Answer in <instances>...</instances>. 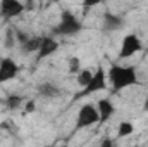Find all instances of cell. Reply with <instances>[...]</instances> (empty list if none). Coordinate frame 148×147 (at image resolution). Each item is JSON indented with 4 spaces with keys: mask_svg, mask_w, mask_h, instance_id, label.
Returning a JSON list of instances; mask_svg holds the SVG:
<instances>
[{
    "mask_svg": "<svg viewBox=\"0 0 148 147\" xmlns=\"http://www.w3.org/2000/svg\"><path fill=\"white\" fill-rule=\"evenodd\" d=\"M31 111H35V102L33 101H28L26 102V112H31Z\"/></svg>",
    "mask_w": 148,
    "mask_h": 147,
    "instance_id": "cell-17",
    "label": "cell"
},
{
    "mask_svg": "<svg viewBox=\"0 0 148 147\" xmlns=\"http://www.w3.org/2000/svg\"><path fill=\"white\" fill-rule=\"evenodd\" d=\"M140 50H143V42L140 40L138 35L134 33H129L122 38L121 42V50H119V57L121 59H127V57H133L134 54H138Z\"/></svg>",
    "mask_w": 148,
    "mask_h": 147,
    "instance_id": "cell-5",
    "label": "cell"
},
{
    "mask_svg": "<svg viewBox=\"0 0 148 147\" xmlns=\"http://www.w3.org/2000/svg\"><path fill=\"white\" fill-rule=\"evenodd\" d=\"M81 26H83L81 21L74 16L71 10H62L60 19H59V23H57L53 33H55V35H62V37H71V35L79 33Z\"/></svg>",
    "mask_w": 148,
    "mask_h": 147,
    "instance_id": "cell-2",
    "label": "cell"
},
{
    "mask_svg": "<svg viewBox=\"0 0 148 147\" xmlns=\"http://www.w3.org/2000/svg\"><path fill=\"white\" fill-rule=\"evenodd\" d=\"M133 132H134V125H133L131 121H121L119 126H117L119 137H127V135H131Z\"/></svg>",
    "mask_w": 148,
    "mask_h": 147,
    "instance_id": "cell-10",
    "label": "cell"
},
{
    "mask_svg": "<svg viewBox=\"0 0 148 147\" xmlns=\"http://www.w3.org/2000/svg\"><path fill=\"white\" fill-rule=\"evenodd\" d=\"M97 109H98V114H100V121L105 123L112 118V114L115 112V106L112 104L110 99H100L97 102Z\"/></svg>",
    "mask_w": 148,
    "mask_h": 147,
    "instance_id": "cell-9",
    "label": "cell"
},
{
    "mask_svg": "<svg viewBox=\"0 0 148 147\" xmlns=\"http://www.w3.org/2000/svg\"><path fill=\"white\" fill-rule=\"evenodd\" d=\"M57 49H59V42H57L55 38L43 37V38H41L40 47H38V57H40V59H45V57L52 55Z\"/></svg>",
    "mask_w": 148,
    "mask_h": 147,
    "instance_id": "cell-8",
    "label": "cell"
},
{
    "mask_svg": "<svg viewBox=\"0 0 148 147\" xmlns=\"http://www.w3.org/2000/svg\"><path fill=\"white\" fill-rule=\"evenodd\" d=\"M107 81H109V76H107V71L98 66L97 71H93V76L90 80V83L86 87H83V92L77 95V97H86L90 94H97V92H102L107 88Z\"/></svg>",
    "mask_w": 148,
    "mask_h": 147,
    "instance_id": "cell-4",
    "label": "cell"
},
{
    "mask_svg": "<svg viewBox=\"0 0 148 147\" xmlns=\"http://www.w3.org/2000/svg\"><path fill=\"white\" fill-rule=\"evenodd\" d=\"M29 2H31V0H29Z\"/></svg>",
    "mask_w": 148,
    "mask_h": 147,
    "instance_id": "cell-19",
    "label": "cell"
},
{
    "mask_svg": "<svg viewBox=\"0 0 148 147\" xmlns=\"http://www.w3.org/2000/svg\"><path fill=\"white\" fill-rule=\"evenodd\" d=\"M100 123V114H98V109L97 106L93 104H84L79 112H77V118H76V126L74 130H83V128H90L93 125Z\"/></svg>",
    "mask_w": 148,
    "mask_h": 147,
    "instance_id": "cell-3",
    "label": "cell"
},
{
    "mask_svg": "<svg viewBox=\"0 0 148 147\" xmlns=\"http://www.w3.org/2000/svg\"><path fill=\"white\" fill-rule=\"evenodd\" d=\"M105 0H83V7L84 9H91V7H97L100 3H103Z\"/></svg>",
    "mask_w": 148,
    "mask_h": 147,
    "instance_id": "cell-16",
    "label": "cell"
},
{
    "mask_svg": "<svg viewBox=\"0 0 148 147\" xmlns=\"http://www.w3.org/2000/svg\"><path fill=\"white\" fill-rule=\"evenodd\" d=\"M40 90H41V95H45V97H59V95H60V90H59L57 87H53L52 83L43 85Z\"/></svg>",
    "mask_w": 148,
    "mask_h": 147,
    "instance_id": "cell-13",
    "label": "cell"
},
{
    "mask_svg": "<svg viewBox=\"0 0 148 147\" xmlns=\"http://www.w3.org/2000/svg\"><path fill=\"white\" fill-rule=\"evenodd\" d=\"M121 23H122L121 17L112 16V14H105V30H115L121 26Z\"/></svg>",
    "mask_w": 148,
    "mask_h": 147,
    "instance_id": "cell-12",
    "label": "cell"
},
{
    "mask_svg": "<svg viewBox=\"0 0 148 147\" xmlns=\"http://www.w3.org/2000/svg\"><path fill=\"white\" fill-rule=\"evenodd\" d=\"M91 76H93V71H90V69H81V71L77 73V83H79V87H81V88L86 87V85L90 83Z\"/></svg>",
    "mask_w": 148,
    "mask_h": 147,
    "instance_id": "cell-14",
    "label": "cell"
},
{
    "mask_svg": "<svg viewBox=\"0 0 148 147\" xmlns=\"http://www.w3.org/2000/svg\"><path fill=\"white\" fill-rule=\"evenodd\" d=\"M19 73V64L10 59V57H2L0 59V83L14 80Z\"/></svg>",
    "mask_w": 148,
    "mask_h": 147,
    "instance_id": "cell-7",
    "label": "cell"
},
{
    "mask_svg": "<svg viewBox=\"0 0 148 147\" xmlns=\"http://www.w3.org/2000/svg\"><path fill=\"white\" fill-rule=\"evenodd\" d=\"M67 71H69V74H77L81 71V59L79 57L73 55L67 59Z\"/></svg>",
    "mask_w": 148,
    "mask_h": 147,
    "instance_id": "cell-11",
    "label": "cell"
},
{
    "mask_svg": "<svg viewBox=\"0 0 148 147\" xmlns=\"http://www.w3.org/2000/svg\"><path fill=\"white\" fill-rule=\"evenodd\" d=\"M24 3L21 0H0V16L5 19L17 17L24 12Z\"/></svg>",
    "mask_w": 148,
    "mask_h": 147,
    "instance_id": "cell-6",
    "label": "cell"
},
{
    "mask_svg": "<svg viewBox=\"0 0 148 147\" xmlns=\"http://www.w3.org/2000/svg\"><path fill=\"white\" fill-rule=\"evenodd\" d=\"M109 81L115 92H122L127 87H133L138 83V73L134 66H122V64H112L107 71Z\"/></svg>",
    "mask_w": 148,
    "mask_h": 147,
    "instance_id": "cell-1",
    "label": "cell"
},
{
    "mask_svg": "<svg viewBox=\"0 0 148 147\" xmlns=\"http://www.w3.org/2000/svg\"><path fill=\"white\" fill-rule=\"evenodd\" d=\"M143 109L148 111V94H147V97H145V104H143Z\"/></svg>",
    "mask_w": 148,
    "mask_h": 147,
    "instance_id": "cell-18",
    "label": "cell"
},
{
    "mask_svg": "<svg viewBox=\"0 0 148 147\" xmlns=\"http://www.w3.org/2000/svg\"><path fill=\"white\" fill-rule=\"evenodd\" d=\"M23 104V99L19 97V95H9L7 97V107L9 109H16V107H19Z\"/></svg>",
    "mask_w": 148,
    "mask_h": 147,
    "instance_id": "cell-15",
    "label": "cell"
}]
</instances>
